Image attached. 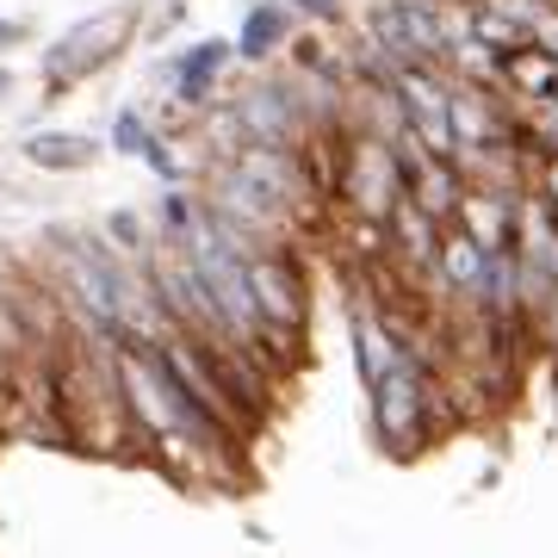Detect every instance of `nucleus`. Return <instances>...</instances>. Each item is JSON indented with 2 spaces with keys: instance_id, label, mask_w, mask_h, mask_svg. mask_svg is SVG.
I'll use <instances>...</instances> for the list:
<instances>
[{
  "instance_id": "1",
  "label": "nucleus",
  "mask_w": 558,
  "mask_h": 558,
  "mask_svg": "<svg viewBox=\"0 0 558 558\" xmlns=\"http://www.w3.org/2000/svg\"><path fill=\"white\" fill-rule=\"evenodd\" d=\"M248 286H255L260 329H267V336H292V329L304 323V311H311L299 255H286L279 242H260L255 255H248Z\"/></svg>"
},
{
  "instance_id": "2",
  "label": "nucleus",
  "mask_w": 558,
  "mask_h": 558,
  "mask_svg": "<svg viewBox=\"0 0 558 558\" xmlns=\"http://www.w3.org/2000/svg\"><path fill=\"white\" fill-rule=\"evenodd\" d=\"M124 32H131V13H100L94 25H75L57 50H44V75H50V87H75L87 69H100V62L119 50Z\"/></svg>"
},
{
  "instance_id": "3",
  "label": "nucleus",
  "mask_w": 558,
  "mask_h": 558,
  "mask_svg": "<svg viewBox=\"0 0 558 558\" xmlns=\"http://www.w3.org/2000/svg\"><path fill=\"white\" fill-rule=\"evenodd\" d=\"M435 286H440V299L453 292V299H465L472 311H484L490 248H484V242H472L465 230H447V236H440V255H435Z\"/></svg>"
},
{
  "instance_id": "4",
  "label": "nucleus",
  "mask_w": 558,
  "mask_h": 558,
  "mask_svg": "<svg viewBox=\"0 0 558 558\" xmlns=\"http://www.w3.org/2000/svg\"><path fill=\"white\" fill-rule=\"evenodd\" d=\"M236 119L248 131V143H267V149H286L292 131H299V100L286 87H248L236 100Z\"/></svg>"
},
{
  "instance_id": "5",
  "label": "nucleus",
  "mask_w": 558,
  "mask_h": 558,
  "mask_svg": "<svg viewBox=\"0 0 558 558\" xmlns=\"http://www.w3.org/2000/svg\"><path fill=\"white\" fill-rule=\"evenodd\" d=\"M25 156L38 161V168H94V137H75V131H38V137L25 143Z\"/></svg>"
},
{
  "instance_id": "6",
  "label": "nucleus",
  "mask_w": 558,
  "mask_h": 558,
  "mask_svg": "<svg viewBox=\"0 0 558 558\" xmlns=\"http://www.w3.org/2000/svg\"><path fill=\"white\" fill-rule=\"evenodd\" d=\"M223 57H230V44H199L193 57L180 62V100H186V106H199V100H205V87L218 81Z\"/></svg>"
},
{
  "instance_id": "7",
  "label": "nucleus",
  "mask_w": 558,
  "mask_h": 558,
  "mask_svg": "<svg viewBox=\"0 0 558 558\" xmlns=\"http://www.w3.org/2000/svg\"><path fill=\"white\" fill-rule=\"evenodd\" d=\"M279 38H286V13H279L274 0H260L255 13L242 20V44H236V50H242L248 62H260V57H267V50H274Z\"/></svg>"
},
{
  "instance_id": "8",
  "label": "nucleus",
  "mask_w": 558,
  "mask_h": 558,
  "mask_svg": "<svg viewBox=\"0 0 558 558\" xmlns=\"http://www.w3.org/2000/svg\"><path fill=\"white\" fill-rule=\"evenodd\" d=\"M534 193L539 205H558V149H546V161L534 168Z\"/></svg>"
},
{
  "instance_id": "9",
  "label": "nucleus",
  "mask_w": 558,
  "mask_h": 558,
  "mask_svg": "<svg viewBox=\"0 0 558 558\" xmlns=\"http://www.w3.org/2000/svg\"><path fill=\"white\" fill-rule=\"evenodd\" d=\"M119 149H149V131H143L137 112H124L119 119Z\"/></svg>"
},
{
  "instance_id": "10",
  "label": "nucleus",
  "mask_w": 558,
  "mask_h": 558,
  "mask_svg": "<svg viewBox=\"0 0 558 558\" xmlns=\"http://www.w3.org/2000/svg\"><path fill=\"white\" fill-rule=\"evenodd\" d=\"M299 13H311V20H341V0H292Z\"/></svg>"
},
{
  "instance_id": "11",
  "label": "nucleus",
  "mask_w": 558,
  "mask_h": 558,
  "mask_svg": "<svg viewBox=\"0 0 558 558\" xmlns=\"http://www.w3.org/2000/svg\"><path fill=\"white\" fill-rule=\"evenodd\" d=\"M112 236L131 242V248H143V230H137V218H131V211H119V218H112Z\"/></svg>"
},
{
  "instance_id": "12",
  "label": "nucleus",
  "mask_w": 558,
  "mask_h": 558,
  "mask_svg": "<svg viewBox=\"0 0 558 558\" xmlns=\"http://www.w3.org/2000/svg\"><path fill=\"white\" fill-rule=\"evenodd\" d=\"M25 38V25H0V44H20Z\"/></svg>"
},
{
  "instance_id": "13",
  "label": "nucleus",
  "mask_w": 558,
  "mask_h": 558,
  "mask_svg": "<svg viewBox=\"0 0 558 558\" xmlns=\"http://www.w3.org/2000/svg\"><path fill=\"white\" fill-rule=\"evenodd\" d=\"M546 211H553V223H558V205H546Z\"/></svg>"
},
{
  "instance_id": "14",
  "label": "nucleus",
  "mask_w": 558,
  "mask_h": 558,
  "mask_svg": "<svg viewBox=\"0 0 558 558\" xmlns=\"http://www.w3.org/2000/svg\"><path fill=\"white\" fill-rule=\"evenodd\" d=\"M0 94H7V75H0Z\"/></svg>"
},
{
  "instance_id": "15",
  "label": "nucleus",
  "mask_w": 558,
  "mask_h": 558,
  "mask_svg": "<svg viewBox=\"0 0 558 558\" xmlns=\"http://www.w3.org/2000/svg\"><path fill=\"white\" fill-rule=\"evenodd\" d=\"M553 100H558V81H553Z\"/></svg>"
}]
</instances>
